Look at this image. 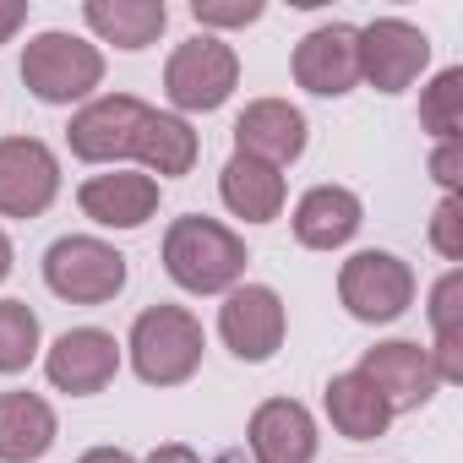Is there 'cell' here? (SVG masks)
Instances as JSON below:
<instances>
[{"label": "cell", "instance_id": "1", "mask_svg": "<svg viewBox=\"0 0 463 463\" xmlns=\"http://www.w3.org/2000/svg\"><path fill=\"white\" fill-rule=\"evenodd\" d=\"M246 241L207 213H180L164 229V273L185 295H229L235 284H246Z\"/></svg>", "mask_w": 463, "mask_h": 463}, {"label": "cell", "instance_id": "2", "mask_svg": "<svg viewBox=\"0 0 463 463\" xmlns=\"http://www.w3.org/2000/svg\"><path fill=\"white\" fill-rule=\"evenodd\" d=\"M120 349L142 387H185L202 371L207 333L185 306H147V311H137Z\"/></svg>", "mask_w": 463, "mask_h": 463}, {"label": "cell", "instance_id": "3", "mask_svg": "<svg viewBox=\"0 0 463 463\" xmlns=\"http://www.w3.org/2000/svg\"><path fill=\"white\" fill-rule=\"evenodd\" d=\"M23 82L39 104H82L93 99V88L104 82V50L88 44L82 33H66V28H44L23 44Z\"/></svg>", "mask_w": 463, "mask_h": 463}, {"label": "cell", "instance_id": "4", "mask_svg": "<svg viewBox=\"0 0 463 463\" xmlns=\"http://www.w3.org/2000/svg\"><path fill=\"white\" fill-rule=\"evenodd\" d=\"M235 88H241V55L213 33L175 44V55L164 61V99L175 104V115H213L235 99Z\"/></svg>", "mask_w": 463, "mask_h": 463}, {"label": "cell", "instance_id": "5", "mask_svg": "<svg viewBox=\"0 0 463 463\" xmlns=\"http://www.w3.org/2000/svg\"><path fill=\"white\" fill-rule=\"evenodd\" d=\"M126 279H131L126 257L99 235H61L44 251V284L66 306H109L126 289Z\"/></svg>", "mask_w": 463, "mask_h": 463}, {"label": "cell", "instance_id": "6", "mask_svg": "<svg viewBox=\"0 0 463 463\" xmlns=\"http://www.w3.org/2000/svg\"><path fill=\"white\" fill-rule=\"evenodd\" d=\"M338 300L354 322L365 327H387L414 306V268L398 251H354L338 268Z\"/></svg>", "mask_w": 463, "mask_h": 463}, {"label": "cell", "instance_id": "7", "mask_svg": "<svg viewBox=\"0 0 463 463\" xmlns=\"http://www.w3.org/2000/svg\"><path fill=\"white\" fill-rule=\"evenodd\" d=\"M289 333V306L273 284H235L218 306V338L223 349L246 360V365H268L284 349Z\"/></svg>", "mask_w": 463, "mask_h": 463}, {"label": "cell", "instance_id": "8", "mask_svg": "<svg viewBox=\"0 0 463 463\" xmlns=\"http://www.w3.org/2000/svg\"><path fill=\"white\" fill-rule=\"evenodd\" d=\"M153 104H142L137 93H104V99H88L71 126H66V147L82 158V164H109L120 169L126 158H137V137L147 126Z\"/></svg>", "mask_w": 463, "mask_h": 463}, {"label": "cell", "instance_id": "9", "mask_svg": "<svg viewBox=\"0 0 463 463\" xmlns=\"http://www.w3.org/2000/svg\"><path fill=\"white\" fill-rule=\"evenodd\" d=\"M61 196V158L44 137H0V218H39Z\"/></svg>", "mask_w": 463, "mask_h": 463}, {"label": "cell", "instance_id": "10", "mask_svg": "<svg viewBox=\"0 0 463 463\" xmlns=\"http://www.w3.org/2000/svg\"><path fill=\"white\" fill-rule=\"evenodd\" d=\"M430 66V39L425 28L403 17H376L360 28V82L376 93H409Z\"/></svg>", "mask_w": 463, "mask_h": 463}, {"label": "cell", "instance_id": "11", "mask_svg": "<svg viewBox=\"0 0 463 463\" xmlns=\"http://www.w3.org/2000/svg\"><path fill=\"white\" fill-rule=\"evenodd\" d=\"M120 360H126V349H120L115 333H104V327H71V333H61L44 349V376H50L55 392L93 398V392H104L120 376Z\"/></svg>", "mask_w": 463, "mask_h": 463}, {"label": "cell", "instance_id": "12", "mask_svg": "<svg viewBox=\"0 0 463 463\" xmlns=\"http://www.w3.org/2000/svg\"><path fill=\"white\" fill-rule=\"evenodd\" d=\"M382 398H387V409L392 414H409V409H425L436 392H441V382H436V365H430V349L425 344H414V338H382V344H371L365 354H360V365H354Z\"/></svg>", "mask_w": 463, "mask_h": 463}, {"label": "cell", "instance_id": "13", "mask_svg": "<svg viewBox=\"0 0 463 463\" xmlns=\"http://www.w3.org/2000/svg\"><path fill=\"white\" fill-rule=\"evenodd\" d=\"M295 82L317 99H344L360 88V28L349 23H322L311 28L300 44H295V61H289Z\"/></svg>", "mask_w": 463, "mask_h": 463}, {"label": "cell", "instance_id": "14", "mask_svg": "<svg viewBox=\"0 0 463 463\" xmlns=\"http://www.w3.org/2000/svg\"><path fill=\"white\" fill-rule=\"evenodd\" d=\"M158 196H164V185L142 169H126V164L109 175H88L77 185V207L99 229H142L147 218H158Z\"/></svg>", "mask_w": 463, "mask_h": 463}, {"label": "cell", "instance_id": "15", "mask_svg": "<svg viewBox=\"0 0 463 463\" xmlns=\"http://www.w3.org/2000/svg\"><path fill=\"white\" fill-rule=\"evenodd\" d=\"M306 142H311V126H306V115L289 99H251L235 115V153L262 158L273 169L295 164L306 153Z\"/></svg>", "mask_w": 463, "mask_h": 463}, {"label": "cell", "instance_id": "16", "mask_svg": "<svg viewBox=\"0 0 463 463\" xmlns=\"http://www.w3.org/2000/svg\"><path fill=\"white\" fill-rule=\"evenodd\" d=\"M246 447L257 463H317V414L300 398H268L251 409L246 425Z\"/></svg>", "mask_w": 463, "mask_h": 463}, {"label": "cell", "instance_id": "17", "mask_svg": "<svg viewBox=\"0 0 463 463\" xmlns=\"http://www.w3.org/2000/svg\"><path fill=\"white\" fill-rule=\"evenodd\" d=\"M365 223V202L349 191V185H311L295 213H289V229L306 251H344Z\"/></svg>", "mask_w": 463, "mask_h": 463}, {"label": "cell", "instance_id": "18", "mask_svg": "<svg viewBox=\"0 0 463 463\" xmlns=\"http://www.w3.org/2000/svg\"><path fill=\"white\" fill-rule=\"evenodd\" d=\"M61 436L55 403L44 392L12 387L0 392V463H39Z\"/></svg>", "mask_w": 463, "mask_h": 463}, {"label": "cell", "instance_id": "19", "mask_svg": "<svg viewBox=\"0 0 463 463\" xmlns=\"http://www.w3.org/2000/svg\"><path fill=\"white\" fill-rule=\"evenodd\" d=\"M218 196L246 223H273L289 202V185H284V169H273L262 158H246V153H229V164L218 169Z\"/></svg>", "mask_w": 463, "mask_h": 463}, {"label": "cell", "instance_id": "20", "mask_svg": "<svg viewBox=\"0 0 463 463\" xmlns=\"http://www.w3.org/2000/svg\"><path fill=\"white\" fill-rule=\"evenodd\" d=\"M82 23L99 44H115V50L137 55V50L164 39L169 6L164 0H82Z\"/></svg>", "mask_w": 463, "mask_h": 463}, {"label": "cell", "instance_id": "21", "mask_svg": "<svg viewBox=\"0 0 463 463\" xmlns=\"http://www.w3.org/2000/svg\"><path fill=\"white\" fill-rule=\"evenodd\" d=\"M322 409H327V420H333V430H338L344 441H376V436H387V425H392L387 398H382L360 371H338V376L322 387Z\"/></svg>", "mask_w": 463, "mask_h": 463}, {"label": "cell", "instance_id": "22", "mask_svg": "<svg viewBox=\"0 0 463 463\" xmlns=\"http://www.w3.org/2000/svg\"><path fill=\"white\" fill-rule=\"evenodd\" d=\"M196 158H202V137L191 131V120L175 115V109H153L142 137H137V169L164 185L175 175H191Z\"/></svg>", "mask_w": 463, "mask_h": 463}, {"label": "cell", "instance_id": "23", "mask_svg": "<svg viewBox=\"0 0 463 463\" xmlns=\"http://www.w3.org/2000/svg\"><path fill=\"white\" fill-rule=\"evenodd\" d=\"M44 349V327L39 311L28 300H0V376H17L39 360Z\"/></svg>", "mask_w": 463, "mask_h": 463}, {"label": "cell", "instance_id": "24", "mask_svg": "<svg viewBox=\"0 0 463 463\" xmlns=\"http://www.w3.org/2000/svg\"><path fill=\"white\" fill-rule=\"evenodd\" d=\"M420 126L436 142H452L463 131V66H447L420 88Z\"/></svg>", "mask_w": 463, "mask_h": 463}, {"label": "cell", "instance_id": "25", "mask_svg": "<svg viewBox=\"0 0 463 463\" xmlns=\"http://www.w3.org/2000/svg\"><path fill=\"white\" fill-rule=\"evenodd\" d=\"M191 17H196V28L202 33H229V28H251V23H262L268 17V6L262 0H191Z\"/></svg>", "mask_w": 463, "mask_h": 463}, {"label": "cell", "instance_id": "26", "mask_svg": "<svg viewBox=\"0 0 463 463\" xmlns=\"http://www.w3.org/2000/svg\"><path fill=\"white\" fill-rule=\"evenodd\" d=\"M430 333H436V338L463 333V268H447V273L430 284Z\"/></svg>", "mask_w": 463, "mask_h": 463}, {"label": "cell", "instance_id": "27", "mask_svg": "<svg viewBox=\"0 0 463 463\" xmlns=\"http://www.w3.org/2000/svg\"><path fill=\"white\" fill-rule=\"evenodd\" d=\"M430 246L441 251V262H463V196H441L430 213Z\"/></svg>", "mask_w": 463, "mask_h": 463}, {"label": "cell", "instance_id": "28", "mask_svg": "<svg viewBox=\"0 0 463 463\" xmlns=\"http://www.w3.org/2000/svg\"><path fill=\"white\" fill-rule=\"evenodd\" d=\"M463 137H452V142H436V153H430V180L441 185V196H458L463 191Z\"/></svg>", "mask_w": 463, "mask_h": 463}, {"label": "cell", "instance_id": "29", "mask_svg": "<svg viewBox=\"0 0 463 463\" xmlns=\"http://www.w3.org/2000/svg\"><path fill=\"white\" fill-rule=\"evenodd\" d=\"M28 28V0H0V44H12Z\"/></svg>", "mask_w": 463, "mask_h": 463}, {"label": "cell", "instance_id": "30", "mask_svg": "<svg viewBox=\"0 0 463 463\" xmlns=\"http://www.w3.org/2000/svg\"><path fill=\"white\" fill-rule=\"evenodd\" d=\"M142 463H207L196 447H185V441H164V447H153Z\"/></svg>", "mask_w": 463, "mask_h": 463}, {"label": "cell", "instance_id": "31", "mask_svg": "<svg viewBox=\"0 0 463 463\" xmlns=\"http://www.w3.org/2000/svg\"><path fill=\"white\" fill-rule=\"evenodd\" d=\"M77 463H142L137 452H126V447H88Z\"/></svg>", "mask_w": 463, "mask_h": 463}, {"label": "cell", "instance_id": "32", "mask_svg": "<svg viewBox=\"0 0 463 463\" xmlns=\"http://www.w3.org/2000/svg\"><path fill=\"white\" fill-rule=\"evenodd\" d=\"M12 268H17V246H12V235L0 229V284L12 279Z\"/></svg>", "mask_w": 463, "mask_h": 463}]
</instances>
